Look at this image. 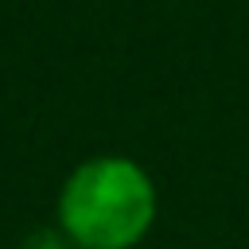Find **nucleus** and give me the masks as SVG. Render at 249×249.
<instances>
[{
    "mask_svg": "<svg viewBox=\"0 0 249 249\" xmlns=\"http://www.w3.org/2000/svg\"><path fill=\"white\" fill-rule=\"evenodd\" d=\"M156 214V179L121 152L82 160L54 198V226L78 249H136L152 233Z\"/></svg>",
    "mask_w": 249,
    "mask_h": 249,
    "instance_id": "1",
    "label": "nucleus"
},
{
    "mask_svg": "<svg viewBox=\"0 0 249 249\" xmlns=\"http://www.w3.org/2000/svg\"><path fill=\"white\" fill-rule=\"evenodd\" d=\"M16 249H78L58 226H39V230H31Z\"/></svg>",
    "mask_w": 249,
    "mask_h": 249,
    "instance_id": "2",
    "label": "nucleus"
}]
</instances>
